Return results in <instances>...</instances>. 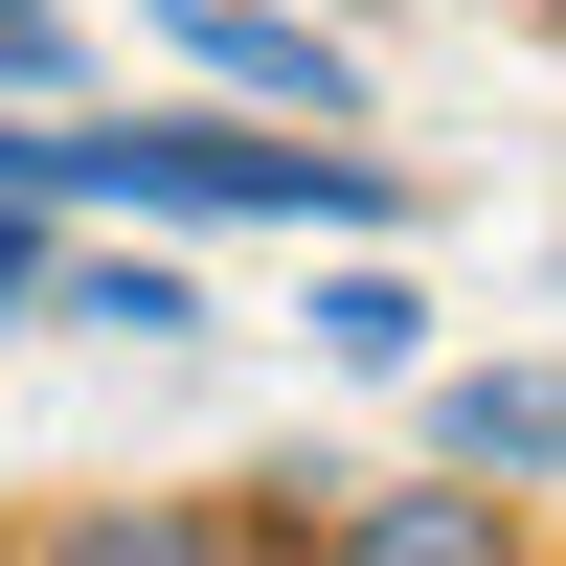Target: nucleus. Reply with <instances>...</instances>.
I'll return each mask as SVG.
<instances>
[{
  "instance_id": "1",
  "label": "nucleus",
  "mask_w": 566,
  "mask_h": 566,
  "mask_svg": "<svg viewBox=\"0 0 566 566\" xmlns=\"http://www.w3.org/2000/svg\"><path fill=\"white\" fill-rule=\"evenodd\" d=\"M159 23L205 45L227 114H272V136H295V114H317V136H363V45H340V23H295V0H159Z\"/></svg>"
},
{
  "instance_id": "2",
  "label": "nucleus",
  "mask_w": 566,
  "mask_h": 566,
  "mask_svg": "<svg viewBox=\"0 0 566 566\" xmlns=\"http://www.w3.org/2000/svg\"><path fill=\"white\" fill-rule=\"evenodd\" d=\"M295 566H544V544H522L499 476H386V499H317Z\"/></svg>"
},
{
  "instance_id": "3",
  "label": "nucleus",
  "mask_w": 566,
  "mask_h": 566,
  "mask_svg": "<svg viewBox=\"0 0 566 566\" xmlns=\"http://www.w3.org/2000/svg\"><path fill=\"white\" fill-rule=\"evenodd\" d=\"M431 476L544 499V476H566V363H453V386H431Z\"/></svg>"
},
{
  "instance_id": "4",
  "label": "nucleus",
  "mask_w": 566,
  "mask_h": 566,
  "mask_svg": "<svg viewBox=\"0 0 566 566\" xmlns=\"http://www.w3.org/2000/svg\"><path fill=\"white\" fill-rule=\"evenodd\" d=\"M23 566H272V522H227V499H69Z\"/></svg>"
},
{
  "instance_id": "5",
  "label": "nucleus",
  "mask_w": 566,
  "mask_h": 566,
  "mask_svg": "<svg viewBox=\"0 0 566 566\" xmlns=\"http://www.w3.org/2000/svg\"><path fill=\"white\" fill-rule=\"evenodd\" d=\"M317 363H340V386H431V295H408L386 250H363V272H317Z\"/></svg>"
},
{
  "instance_id": "6",
  "label": "nucleus",
  "mask_w": 566,
  "mask_h": 566,
  "mask_svg": "<svg viewBox=\"0 0 566 566\" xmlns=\"http://www.w3.org/2000/svg\"><path fill=\"white\" fill-rule=\"evenodd\" d=\"M45 317H114V340H205V272H181V250H69V272H45Z\"/></svg>"
},
{
  "instance_id": "7",
  "label": "nucleus",
  "mask_w": 566,
  "mask_h": 566,
  "mask_svg": "<svg viewBox=\"0 0 566 566\" xmlns=\"http://www.w3.org/2000/svg\"><path fill=\"white\" fill-rule=\"evenodd\" d=\"M69 91V0H0V114H45Z\"/></svg>"
},
{
  "instance_id": "8",
  "label": "nucleus",
  "mask_w": 566,
  "mask_h": 566,
  "mask_svg": "<svg viewBox=\"0 0 566 566\" xmlns=\"http://www.w3.org/2000/svg\"><path fill=\"white\" fill-rule=\"evenodd\" d=\"M45 272H69V205H0V317H45Z\"/></svg>"
},
{
  "instance_id": "9",
  "label": "nucleus",
  "mask_w": 566,
  "mask_h": 566,
  "mask_svg": "<svg viewBox=\"0 0 566 566\" xmlns=\"http://www.w3.org/2000/svg\"><path fill=\"white\" fill-rule=\"evenodd\" d=\"M544 23H566V0H544Z\"/></svg>"
}]
</instances>
